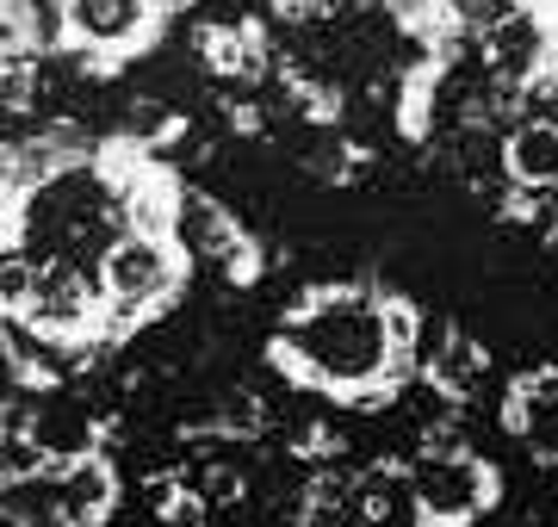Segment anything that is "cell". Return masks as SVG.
<instances>
[{
    "label": "cell",
    "mask_w": 558,
    "mask_h": 527,
    "mask_svg": "<svg viewBox=\"0 0 558 527\" xmlns=\"http://www.w3.org/2000/svg\"><path fill=\"white\" fill-rule=\"evenodd\" d=\"M180 236H186V248H193V261H211L223 280L236 285V292L260 285V273H267V255H260V243L242 230L236 211H230L223 199H211V193H193V186H186Z\"/></svg>",
    "instance_id": "3"
},
{
    "label": "cell",
    "mask_w": 558,
    "mask_h": 527,
    "mask_svg": "<svg viewBox=\"0 0 558 527\" xmlns=\"http://www.w3.org/2000/svg\"><path fill=\"white\" fill-rule=\"evenodd\" d=\"M502 181L553 193L558 186V119L521 112V119L509 124V137H502Z\"/></svg>",
    "instance_id": "7"
},
{
    "label": "cell",
    "mask_w": 558,
    "mask_h": 527,
    "mask_svg": "<svg viewBox=\"0 0 558 527\" xmlns=\"http://www.w3.org/2000/svg\"><path fill=\"white\" fill-rule=\"evenodd\" d=\"M267 360L299 391H323L336 404L385 372H422V360L391 342V285L379 280H329L299 292L279 317V335L267 342Z\"/></svg>",
    "instance_id": "1"
},
{
    "label": "cell",
    "mask_w": 558,
    "mask_h": 527,
    "mask_svg": "<svg viewBox=\"0 0 558 527\" xmlns=\"http://www.w3.org/2000/svg\"><path fill=\"white\" fill-rule=\"evenodd\" d=\"M422 385L435 391V397H447V404H472L484 391V379H490V347L472 342L465 329L440 323V342L422 347Z\"/></svg>",
    "instance_id": "6"
},
{
    "label": "cell",
    "mask_w": 558,
    "mask_h": 527,
    "mask_svg": "<svg viewBox=\"0 0 558 527\" xmlns=\"http://www.w3.org/2000/svg\"><path fill=\"white\" fill-rule=\"evenodd\" d=\"M57 497H62V527H106L112 522V508H119V471L106 459V446L62 453Z\"/></svg>",
    "instance_id": "5"
},
{
    "label": "cell",
    "mask_w": 558,
    "mask_h": 527,
    "mask_svg": "<svg viewBox=\"0 0 558 527\" xmlns=\"http://www.w3.org/2000/svg\"><path fill=\"white\" fill-rule=\"evenodd\" d=\"M546 255H553V261H558V223H553V230H546Z\"/></svg>",
    "instance_id": "10"
},
{
    "label": "cell",
    "mask_w": 558,
    "mask_h": 527,
    "mask_svg": "<svg viewBox=\"0 0 558 527\" xmlns=\"http://www.w3.org/2000/svg\"><path fill=\"white\" fill-rule=\"evenodd\" d=\"M44 25H50V0H0V44L7 50L44 62Z\"/></svg>",
    "instance_id": "8"
},
{
    "label": "cell",
    "mask_w": 558,
    "mask_h": 527,
    "mask_svg": "<svg viewBox=\"0 0 558 527\" xmlns=\"http://www.w3.org/2000/svg\"><path fill=\"white\" fill-rule=\"evenodd\" d=\"M323 13H336V0H274V20H292V25L323 20Z\"/></svg>",
    "instance_id": "9"
},
{
    "label": "cell",
    "mask_w": 558,
    "mask_h": 527,
    "mask_svg": "<svg viewBox=\"0 0 558 527\" xmlns=\"http://www.w3.org/2000/svg\"><path fill=\"white\" fill-rule=\"evenodd\" d=\"M193 50H199V69L211 82L260 87L274 75V44H267V25L260 20H211L193 32Z\"/></svg>",
    "instance_id": "4"
},
{
    "label": "cell",
    "mask_w": 558,
    "mask_h": 527,
    "mask_svg": "<svg viewBox=\"0 0 558 527\" xmlns=\"http://www.w3.org/2000/svg\"><path fill=\"white\" fill-rule=\"evenodd\" d=\"M502 471L472 446H422L410 459V522L416 527H472L497 508Z\"/></svg>",
    "instance_id": "2"
}]
</instances>
